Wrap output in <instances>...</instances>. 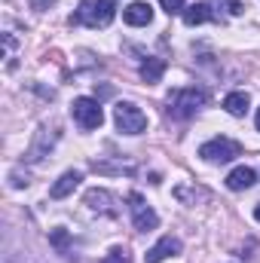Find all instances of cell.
Listing matches in <instances>:
<instances>
[{"instance_id": "obj_9", "label": "cell", "mask_w": 260, "mask_h": 263, "mask_svg": "<svg viewBox=\"0 0 260 263\" xmlns=\"http://www.w3.org/2000/svg\"><path fill=\"white\" fill-rule=\"evenodd\" d=\"M86 205L92 208V211H98V214H107V217H117V196L110 193V190H89L86 193Z\"/></svg>"}, {"instance_id": "obj_16", "label": "cell", "mask_w": 260, "mask_h": 263, "mask_svg": "<svg viewBox=\"0 0 260 263\" xmlns=\"http://www.w3.org/2000/svg\"><path fill=\"white\" fill-rule=\"evenodd\" d=\"M49 242H52V248H55L59 254H67V248H70V236H67V230H52V233H49Z\"/></svg>"}, {"instance_id": "obj_2", "label": "cell", "mask_w": 260, "mask_h": 263, "mask_svg": "<svg viewBox=\"0 0 260 263\" xmlns=\"http://www.w3.org/2000/svg\"><path fill=\"white\" fill-rule=\"evenodd\" d=\"M205 101H208V95L202 89H196V86H190V89H175L169 95V114L175 120H190V117L199 114V107Z\"/></svg>"}, {"instance_id": "obj_3", "label": "cell", "mask_w": 260, "mask_h": 263, "mask_svg": "<svg viewBox=\"0 0 260 263\" xmlns=\"http://www.w3.org/2000/svg\"><path fill=\"white\" fill-rule=\"evenodd\" d=\"M239 153H242V147H239V141H233V138H211V141H205V144L199 147V156H202L205 162H211V165L233 162Z\"/></svg>"}, {"instance_id": "obj_21", "label": "cell", "mask_w": 260, "mask_h": 263, "mask_svg": "<svg viewBox=\"0 0 260 263\" xmlns=\"http://www.w3.org/2000/svg\"><path fill=\"white\" fill-rule=\"evenodd\" d=\"M254 217H257V220H260V205H257V208H254Z\"/></svg>"}, {"instance_id": "obj_6", "label": "cell", "mask_w": 260, "mask_h": 263, "mask_svg": "<svg viewBox=\"0 0 260 263\" xmlns=\"http://www.w3.org/2000/svg\"><path fill=\"white\" fill-rule=\"evenodd\" d=\"M129 211H132V223H135V230H138V233H150V230H156V227H159L156 211L144 202L141 193H129Z\"/></svg>"}, {"instance_id": "obj_5", "label": "cell", "mask_w": 260, "mask_h": 263, "mask_svg": "<svg viewBox=\"0 0 260 263\" xmlns=\"http://www.w3.org/2000/svg\"><path fill=\"white\" fill-rule=\"evenodd\" d=\"M70 117H73V123L80 126V129H98L101 123H104V110H101V104L95 101V98H73V104H70Z\"/></svg>"}, {"instance_id": "obj_4", "label": "cell", "mask_w": 260, "mask_h": 263, "mask_svg": "<svg viewBox=\"0 0 260 263\" xmlns=\"http://www.w3.org/2000/svg\"><path fill=\"white\" fill-rule=\"evenodd\" d=\"M114 123L123 135H141L147 129V114L141 107H135L132 101H120L114 107Z\"/></svg>"}, {"instance_id": "obj_17", "label": "cell", "mask_w": 260, "mask_h": 263, "mask_svg": "<svg viewBox=\"0 0 260 263\" xmlns=\"http://www.w3.org/2000/svg\"><path fill=\"white\" fill-rule=\"evenodd\" d=\"M101 263H132V254H129V248L117 245V248H110V251L104 254V260Z\"/></svg>"}, {"instance_id": "obj_14", "label": "cell", "mask_w": 260, "mask_h": 263, "mask_svg": "<svg viewBox=\"0 0 260 263\" xmlns=\"http://www.w3.org/2000/svg\"><path fill=\"white\" fill-rule=\"evenodd\" d=\"M248 104H251V98H248L245 92H230V95L224 98V110H227L230 117H245V114H248Z\"/></svg>"}, {"instance_id": "obj_8", "label": "cell", "mask_w": 260, "mask_h": 263, "mask_svg": "<svg viewBox=\"0 0 260 263\" xmlns=\"http://www.w3.org/2000/svg\"><path fill=\"white\" fill-rule=\"evenodd\" d=\"M175 254H181V239L162 236V239L144 254V263H162V260H169V257H175Z\"/></svg>"}, {"instance_id": "obj_11", "label": "cell", "mask_w": 260, "mask_h": 263, "mask_svg": "<svg viewBox=\"0 0 260 263\" xmlns=\"http://www.w3.org/2000/svg\"><path fill=\"white\" fill-rule=\"evenodd\" d=\"M254 181H257V175H254V168H248V165H239V168H233V172L227 175V187H230L233 193L254 187Z\"/></svg>"}, {"instance_id": "obj_18", "label": "cell", "mask_w": 260, "mask_h": 263, "mask_svg": "<svg viewBox=\"0 0 260 263\" xmlns=\"http://www.w3.org/2000/svg\"><path fill=\"white\" fill-rule=\"evenodd\" d=\"M159 3H162V9H165L169 15H175V12H184V9H187V6H184L187 0H159Z\"/></svg>"}, {"instance_id": "obj_19", "label": "cell", "mask_w": 260, "mask_h": 263, "mask_svg": "<svg viewBox=\"0 0 260 263\" xmlns=\"http://www.w3.org/2000/svg\"><path fill=\"white\" fill-rule=\"evenodd\" d=\"M55 3H59V0H31V6H34V9H40V12H43V9H49V6H55Z\"/></svg>"}, {"instance_id": "obj_1", "label": "cell", "mask_w": 260, "mask_h": 263, "mask_svg": "<svg viewBox=\"0 0 260 263\" xmlns=\"http://www.w3.org/2000/svg\"><path fill=\"white\" fill-rule=\"evenodd\" d=\"M114 15H117V0H80V9L70 15V22L86 28H107Z\"/></svg>"}, {"instance_id": "obj_15", "label": "cell", "mask_w": 260, "mask_h": 263, "mask_svg": "<svg viewBox=\"0 0 260 263\" xmlns=\"http://www.w3.org/2000/svg\"><path fill=\"white\" fill-rule=\"evenodd\" d=\"M165 73V59H144L141 62V80L144 83H159Z\"/></svg>"}, {"instance_id": "obj_7", "label": "cell", "mask_w": 260, "mask_h": 263, "mask_svg": "<svg viewBox=\"0 0 260 263\" xmlns=\"http://www.w3.org/2000/svg\"><path fill=\"white\" fill-rule=\"evenodd\" d=\"M55 141H59V132L43 126V129L37 132V138H34V144H31V150H28V162H40V159H46V156H49V150L55 147Z\"/></svg>"}, {"instance_id": "obj_10", "label": "cell", "mask_w": 260, "mask_h": 263, "mask_svg": "<svg viewBox=\"0 0 260 263\" xmlns=\"http://www.w3.org/2000/svg\"><path fill=\"white\" fill-rule=\"evenodd\" d=\"M123 18H126V25H132V28L150 25V22H153V6L144 3V0H135V3H129V6L123 9Z\"/></svg>"}, {"instance_id": "obj_13", "label": "cell", "mask_w": 260, "mask_h": 263, "mask_svg": "<svg viewBox=\"0 0 260 263\" xmlns=\"http://www.w3.org/2000/svg\"><path fill=\"white\" fill-rule=\"evenodd\" d=\"M181 15H184V25H190V28H196V25H202V22H211V18H214L211 3H193V6H187Z\"/></svg>"}, {"instance_id": "obj_12", "label": "cell", "mask_w": 260, "mask_h": 263, "mask_svg": "<svg viewBox=\"0 0 260 263\" xmlns=\"http://www.w3.org/2000/svg\"><path fill=\"white\" fill-rule=\"evenodd\" d=\"M83 181V172H77V168H70V172H65L52 187H49V196L52 199H65L67 193H73L77 190V184Z\"/></svg>"}, {"instance_id": "obj_20", "label": "cell", "mask_w": 260, "mask_h": 263, "mask_svg": "<svg viewBox=\"0 0 260 263\" xmlns=\"http://www.w3.org/2000/svg\"><path fill=\"white\" fill-rule=\"evenodd\" d=\"M254 123H257V132H260V110H257V117H254Z\"/></svg>"}]
</instances>
